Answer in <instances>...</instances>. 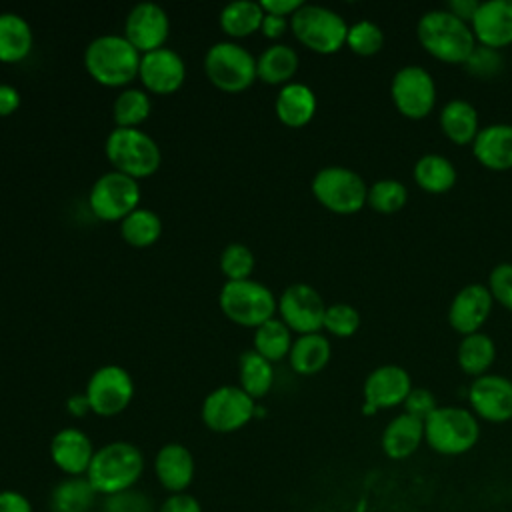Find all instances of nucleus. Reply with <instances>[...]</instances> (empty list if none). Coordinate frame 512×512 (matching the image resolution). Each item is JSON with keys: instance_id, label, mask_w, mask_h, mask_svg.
Here are the masks:
<instances>
[{"instance_id": "nucleus-6", "label": "nucleus", "mask_w": 512, "mask_h": 512, "mask_svg": "<svg viewBox=\"0 0 512 512\" xmlns=\"http://www.w3.org/2000/svg\"><path fill=\"white\" fill-rule=\"evenodd\" d=\"M218 302L232 322L254 328L270 320L278 308L272 290L254 278L226 280L220 288Z\"/></svg>"}, {"instance_id": "nucleus-48", "label": "nucleus", "mask_w": 512, "mask_h": 512, "mask_svg": "<svg viewBox=\"0 0 512 512\" xmlns=\"http://www.w3.org/2000/svg\"><path fill=\"white\" fill-rule=\"evenodd\" d=\"M304 2L302 0H260V6L266 14L292 16Z\"/></svg>"}, {"instance_id": "nucleus-27", "label": "nucleus", "mask_w": 512, "mask_h": 512, "mask_svg": "<svg viewBox=\"0 0 512 512\" xmlns=\"http://www.w3.org/2000/svg\"><path fill=\"white\" fill-rule=\"evenodd\" d=\"M96 496L86 476H66L50 492V512H90Z\"/></svg>"}, {"instance_id": "nucleus-7", "label": "nucleus", "mask_w": 512, "mask_h": 512, "mask_svg": "<svg viewBox=\"0 0 512 512\" xmlns=\"http://www.w3.org/2000/svg\"><path fill=\"white\" fill-rule=\"evenodd\" d=\"M290 28L294 36L310 50L318 54H332L346 44L348 24L346 20L320 4H302L290 16Z\"/></svg>"}, {"instance_id": "nucleus-19", "label": "nucleus", "mask_w": 512, "mask_h": 512, "mask_svg": "<svg viewBox=\"0 0 512 512\" xmlns=\"http://www.w3.org/2000/svg\"><path fill=\"white\" fill-rule=\"evenodd\" d=\"M492 302L488 286L466 284L448 306V324L462 336L480 332V326L490 316Z\"/></svg>"}, {"instance_id": "nucleus-23", "label": "nucleus", "mask_w": 512, "mask_h": 512, "mask_svg": "<svg viewBox=\"0 0 512 512\" xmlns=\"http://www.w3.org/2000/svg\"><path fill=\"white\" fill-rule=\"evenodd\" d=\"M474 158L490 170L512 168V124H488L472 142Z\"/></svg>"}, {"instance_id": "nucleus-35", "label": "nucleus", "mask_w": 512, "mask_h": 512, "mask_svg": "<svg viewBox=\"0 0 512 512\" xmlns=\"http://www.w3.org/2000/svg\"><path fill=\"white\" fill-rule=\"evenodd\" d=\"M292 330L276 316L262 322L254 330V350L262 354L266 360H280L288 356L292 346Z\"/></svg>"}, {"instance_id": "nucleus-13", "label": "nucleus", "mask_w": 512, "mask_h": 512, "mask_svg": "<svg viewBox=\"0 0 512 512\" xmlns=\"http://www.w3.org/2000/svg\"><path fill=\"white\" fill-rule=\"evenodd\" d=\"M84 396L92 412L98 416H114L122 412L134 396L132 376L118 364H104L90 374Z\"/></svg>"}, {"instance_id": "nucleus-46", "label": "nucleus", "mask_w": 512, "mask_h": 512, "mask_svg": "<svg viewBox=\"0 0 512 512\" xmlns=\"http://www.w3.org/2000/svg\"><path fill=\"white\" fill-rule=\"evenodd\" d=\"M158 512H202V506L192 494L178 492V494H170L158 506Z\"/></svg>"}, {"instance_id": "nucleus-2", "label": "nucleus", "mask_w": 512, "mask_h": 512, "mask_svg": "<svg viewBox=\"0 0 512 512\" xmlns=\"http://www.w3.org/2000/svg\"><path fill=\"white\" fill-rule=\"evenodd\" d=\"M416 36L430 56L446 64H464L478 44L470 24L456 18L446 8L424 12L416 24Z\"/></svg>"}, {"instance_id": "nucleus-11", "label": "nucleus", "mask_w": 512, "mask_h": 512, "mask_svg": "<svg viewBox=\"0 0 512 512\" xmlns=\"http://www.w3.org/2000/svg\"><path fill=\"white\" fill-rule=\"evenodd\" d=\"M92 212L102 220H122L140 202V184L136 178L110 170L100 174L88 194Z\"/></svg>"}, {"instance_id": "nucleus-28", "label": "nucleus", "mask_w": 512, "mask_h": 512, "mask_svg": "<svg viewBox=\"0 0 512 512\" xmlns=\"http://www.w3.org/2000/svg\"><path fill=\"white\" fill-rule=\"evenodd\" d=\"M290 366L298 374H316L330 360V342L320 332L300 334L288 352Z\"/></svg>"}, {"instance_id": "nucleus-18", "label": "nucleus", "mask_w": 512, "mask_h": 512, "mask_svg": "<svg viewBox=\"0 0 512 512\" xmlns=\"http://www.w3.org/2000/svg\"><path fill=\"white\" fill-rule=\"evenodd\" d=\"M138 76L148 90L156 94H168L182 86L186 76V64L176 50L160 46L140 56Z\"/></svg>"}, {"instance_id": "nucleus-52", "label": "nucleus", "mask_w": 512, "mask_h": 512, "mask_svg": "<svg viewBox=\"0 0 512 512\" xmlns=\"http://www.w3.org/2000/svg\"><path fill=\"white\" fill-rule=\"evenodd\" d=\"M68 410H70L72 414H76V416H82L86 410H90L86 396H84V394H82V396H70V398H68Z\"/></svg>"}, {"instance_id": "nucleus-12", "label": "nucleus", "mask_w": 512, "mask_h": 512, "mask_svg": "<svg viewBox=\"0 0 512 512\" xmlns=\"http://www.w3.org/2000/svg\"><path fill=\"white\" fill-rule=\"evenodd\" d=\"M390 96L396 110L412 120L426 118L436 102V84L422 66L408 64L396 70L390 82Z\"/></svg>"}, {"instance_id": "nucleus-8", "label": "nucleus", "mask_w": 512, "mask_h": 512, "mask_svg": "<svg viewBox=\"0 0 512 512\" xmlns=\"http://www.w3.org/2000/svg\"><path fill=\"white\" fill-rule=\"evenodd\" d=\"M316 200L336 214H354L368 202L364 178L346 166H324L312 178Z\"/></svg>"}, {"instance_id": "nucleus-47", "label": "nucleus", "mask_w": 512, "mask_h": 512, "mask_svg": "<svg viewBox=\"0 0 512 512\" xmlns=\"http://www.w3.org/2000/svg\"><path fill=\"white\" fill-rule=\"evenodd\" d=\"M0 512H34L30 500L18 490H0Z\"/></svg>"}, {"instance_id": "nucleus-29", "label": "nucleus", "mask_w": 512, "mask_h": 512, "mask_svg": "<svg viewBox=\"0 0 512 512\" xmlns=\"http://www.w3.org/2000/svg\"><path fill=\"white\" fill-rule=\"evenodd\" d=\"M298 70V54L288 44H270L256 58V76L268 84H288Z\"/></svg>"}, {"instance_id": "nucleus-42", "label": "nucleus", "mask_w": 512, "mask_h": 512, "mask_svg": "<svg viewBox=\"0 0 512 512\" xmlns=\"http://www.w3.org/2000/svg\"><path fill=\"white\" fill-rule=\"evenodd\" d=\"M358 326H360V314L354 306L346 302H336L326 306L322 328H326L330 334L338 338H348L358 330Z\"/></svg>"}, {"instance_id": "nucleus-43", "label": "nucleus", "mask_w": 512, "mask_h": 512, "mask_svg": "<svg viewBox=\"0 0 512 512\" xmlns=\"http://www.w3.org/2000/svg\"><path fill=\"white\" fill-rule=\"evenodd\" d=\"M102 512H152V500L144 492L130 488L104 496Z\"/></svg>"}, {"instance_id": "nucleus-49", "label": "nucleus", "mask_w": 512, "mask_h": 512, "mask_svg": "<svg viewBox=\"0 0 512 512\" xmlns=\"http://www.w3.org/2000/svg\"><path fill=\"white\" fill-rule=\"evenodd\" d=\"M478 6H480L478 0H450V2L446 4V10H448L450 14H454L456 18H460L462 22L470 24L472 18H474V14H476V10H478Z\"/></svg>"}, {"instance_id": "nucleus-44", "label": "nucleus", "mask_w": 512, "mask_h": 512, "mask_svg": "<svg viewBox=\"0 0 512 512\" xmlns=\"http://www.w3.org/2000/svg\"><path fill=\"white\" fill-rule=\"evenodd\" d=\"M488 292L492 300L512 312V264L502 262L492 268L488 276Z\"/></svg>"}, {"instance_id": "nucleus-15", "label": "nucleus", "mask_w": 512, "mask_h": 512, "mask_svg": "<svg viewBox=\"0 0 512 512\" xmlns=\"http://www.w3.org/2000/svg\"><path fill=\"white\" fill-rule=\"evenodd\" d=\"M168 32L170 18L166 10L152 0L134 4L124 20V36L140 54L164 46Z\"/></svg>"}, {"instance_id": "nucleus-14", "label": "nucleus", "mask_w": 512, "mask_h": 512, "mask_svg": "<svg viewBox=\"0 0 512 512\" xmlns=\"http://www.w3.org/2000/svg\"><path fill=\"white\" fill-rule=\"evenodd\" d=\"M280 320L298 334L318 332L324 324L326 304L316 288L304 282L286 286L278 300Z\"/></svg>"}, {"instance_id": "nucleus-25", "label": "nucleus", "mask_w": 512, "mask_h": 512, "mask_svg": "<svg viewBox=\"0 0 512 512\" xmlns=\"http://www.w3.org/2000/svg\"><path fill=\"white\" fill-rule=\"evenodd\" d=\"M274 110L286 126H304L316 112V94L302 82H288L280 88Z\"/></svg>"}, {"instance_id": "nucleus-4", "label": "nucleus", "mask_w": 512, "mask_h": 512, "mask_svg": "<svg viewBox=\"0 0 512 512\" xmlns=\"http://www.w3.org/2000/svg\"><path fill=\"white\" fill-rule=\"evenodd\" d=\"M478 418L460 406H438L424 420V442L438 454L458 456L476 446Z\"/></svg>"}, {"instance_id": "nucleus-38", "label": "nucleus", "mask_w": 512, "mask_h": 512, "mask_svg": "<svg viewBox=\"0 0 512 512\" xmlns=\"http://www.w3.org/2000/svg\"><path fill=\"white\" fill-rule=\"evenodd\" d=\"M408 200V190L402 182L394 178H382L376 180L368 188V204L372 210L380 214H394L400 208H404Z\"/></svg>"}, {"instance_id": "nucleus-45", "label": "nucleus", "mask_w": 512, "mask_h": 512, "mask_svg": "<svg viewBox=\"0 0 512 512\" xmlns=\"http://www.w3.org/2000/svg\"><path fill=\"white\" fill-rule=\"evenodd\" d=\"M436 398L428 388H412L404 400V412L418 418L426 420L434 410H436Z\"/></svg>"}, {"instance_id": "nucleus-9", "label": "nucleus", "mask_w": 512, "mask_h": 512, "mask_svg": "<svg viewBox=\"0 0 512 512\" xmlns=\"http://www.w3.org/2000/svg\"><path fill=\"white\" fill-rule=\"evenodd\" d=\"M204 70L214 86L228 92H240L256 78V58L242 44L220 40L206 50Z\"/></svg>"}, {"instance_id": "nucleus-21", "label": "nucleus", "mask_w": 512, "mask_h": 512, "mask_svg": "<svg viewBox=\"0 0 512 512\" xmlns=\"http://www.w3.org/2000/svg\"><path fill=\"white\" fill-rule=\"evenodd\" d=\"M470 28L482 46L500 50L512 44V0L480 2Z\"/></svg>"}, {"instance_id": "nucleus-33", "label": "nucleus", "mask_w": 512, "mask_h": 512, "mask_svg": "<svg viewBox=\"0 0 512 512\" xmlns=\"http://www.w3.org/2000/svg\"><path fill=\"white\" fill-rule=\"evenodd\" d=\"M264 10L254 0H232L220 10V26L230 36H248L260 30Z\"/></svg>"}, {"instance_id": "nucleus-10", "label": "nucleus", "mask_w": 512, "mask_h": 512, "mask_svg": "<svg viewBox=\"0 0 512 512\" xmlns=\"http://www.w3.org/2000/svg\"><path fill=\"white\" fill-rule=\"evenodd\" d=\"M200 414L210 430L234 432L256 414V400L240 386L224 384L206 394Z\"/></svg>"}, {"instance_id": "nucleus-20", "label": "nucleus", "mask_w": 512, "mask_h": 512, "mask_svg": "<svg viewBox=\"0 0 512 512\" xmlns=\"http://www.w3.org/2000/svg\"><path fill=\"white\" fill-rule=\"evenodd\" d=\"M94 452L88 434L74 426L58 430L50 440V458L66 476H86Z\"/></svg>"}, {"instance_id": "nucleus-5", "label": "nucleus", "mask_w": 512, "mask_h": 512, "mask_svg": "<svg viewBox=\"0 0 512 512\" xmlns=\"http://www.w3.org/2000/svg\"><path fill=\"white\" fill-rule=\"evenodd\" d=\"M104 152L112 162L114 170H120L136 180L156 172L162 160L156 140L138 126L112 128L106 136Z\"/></svg>"}, {"instance_id": "nucleus-31", "label": "nucleus", "mask_w": 512, "mask_h": 512, "mask_svg": "<svg viewBox=\"0 0 512 512\" xmlns=\"http://www.w3.org/2000/svg\"><path fill=\"white\" fill-rule=\"evenodd\" d=\"M496 358V344L494 340L484 332H474L468 336H462L456 352L458 366L464 374L470 376H482L492 366Z\"/></svg>"}, {"instance_id": "nucleus-26", "label": "nucleus", "mask_w": 512, "mask_h": 512, "mask_svg": "<svg viewBox=\"0 0 512 512\" xmlns=\"http://www.w3.org/2000/svg\"><path fill=\"white\" fill-rule=\"evenodd\" d=\"M440 128L448 140H452L458 146L472 144L476 134L480 132L478 128V112L476 108L460 98L450 100L442 112H440Z\"/></svg>"}, {"instance_id": "nucleus-22", "label": "nucleus", "mask_w": 512, "mask_h": 512, "mask_svg": "<svg viewBox=\"0 0 512 512\" xmlns=\"http://www.w3.org/2000/svg\"><path fill=\"white\" fill-rule=\"evenodd\" d=\"M154 474L168 494L186 492L194 480V456L180 442L160 446L154 458Z\"/></svg>"}, {"instance_id": "nucleus-40", "label": "nucleus", "mask_w": 512, "mask_h": 512, "mask_svg": "<svg viewBox=\"0 0 512 512\" xmlns=\"http://www.w3.org/2000/svg\"><path fill=\"white\" fill-rule=\"evenodd\" d=\"M464 68L470 76L478 80H492L504 70V56L496 48L476 44L470 56L466 58Z\"/></svg>"}, {"instance_id": "nucleus-51", "label": "nucleus", "mask_w": 512, "mask_h": 512, "mask_svg": "<svg viewBox=\"0 0 512 512\" xmlns=\"http://www.w3.org/2000/svg\"><path fill=\"white\" fill-rule=\"evenodd\" d=\"M288 26V20L286 16H276V14H266L264 12V18H262V24H260V30L266 38H278L284 34Z\"/></svg>"}, {"instance_id": "nucleus-39", "label": "nucleus", "mask_w": 512, "mask_h": 512, "mask_svg": "<svg viewBox=\"0 0 512 512\" xmlns=\"http://www.w3.org/2000/svg\"><path fill=\"white\" fill-rule=\"evenodd\" d=\"M346 44L352 52L360 56H372L380 52V48L384 46V32L372 20H358L352 26H348Z\"/></svg>"}, {"instance_id": "nucleus-24", "label": "nucleus", "mask_w": 512, "mask_h": 512, "mask_svg": "<svg viewBox=\"0 0 512 512\" xmlns=\"http://www.w3.org/2000/svg\"><path fill=\"white\" fill-rule=\"evenodd\" d=\"M422 440H424V422L404 412L386 424L380 444L388 458L404 460L418 450Z\"/></svg>"}, {"instance_id": "nucleus-3", "label": "nucleus", "mask_w": 512, "mask_h": 512, "mask_svg": "<svg viewBox=\"0 0 512 512\" xmlns=\"http://www.w3.org/2000/svg\"><path fill=\"white\" fill-rule=\"evenodd\" d=\"M140 52L126 36L106 32L94 36L84 50V66L88 74L104 86H124L140 68Z\"/></svg>"}, {"instance_id": "nucleus-17", "label": "nucleus", "mask_w": 512, "mask_h": 512, "mask_svg": "<svg viewBox=\"0 0 512 512\" xmlns=\"http://www.w3.org/2000/svg\"><path fill=\"white\" fill-rule=\"evenodd\" d=\"M474 416L486 422H508L512 418V380L500 374H482L468 388Z\"/></svg>"}, {"instance_id": "nucleus-41", "label": "nucleus", "mask_w": 512, "mask_h": 512, "mask_svg": "<svg viewBox=\"0 0 512 512\" xmlns=\"http://www.w3.org/2000/svg\"><path fill=\"white\" fill-rule=\"evenodd\" d=\"M220 268L226 280H244L250 278L254 268V254L242 242H230L220 252Z\"/></svg>"}, {"instance_id": "nucleus-37", "label": "nucleus", "mask_w": 512, "mask_h": 512, "mask_svg": "<svg viewBox=\"0 0 512 512\" xmlns=\"http://www.w3.org/2000/svg\"><path fill=\"white\" fill-rule=\"evenodd\" d=\"M150 114V96L140 88L122 90L112 104V116L116 126L136 128Z\"/></svg>"}, {"instance_id": "nucleus-50", "label": "nucleus", "mask_w": 512, "mask_h": 512, "mask_svg": "<svg viewBox=\"0 0 512 512\" xmlns=\"http://www.w3.org/2000/svg\"><path fill=\"white\" fill-rule=\"evenodd\" d=\"M20 106V92L6 82H0V116L12 114Z\"/></svg>"}, {"instance_id": "nucleus-32", "label": "nucleus", "mask_w": 512, "mask_h": 512, "mask_svg": "<svg viewBox=\"0 0 512 512\" xmlns=\"http://www.w3.org/2000/svg\"><path fill=\"white\" fill-rule=\"evenodd\" d=\"M414 180L424 192L442 194L454 186L456 168L442 154H424L414 164Z\"/></svg>"}, {"instance_id": "nucleus-34", "label": "nucleus", "mask_w": 512, "mask_h": 512, "mask_svg": "<svg viewBox=\"0 0 512 512\" xmlns=\"http://www.w3.org/2000/svg\"><path fill=\"white\" fill-rule=\"evenodd\" d=\"M240 388L248 392L254 400L264 396L274 380V370L270 360H266L262 354H258L254 348L244 350L240 354Z\"/></svg>"}, {"instance_id": "nucleus-30", "label": "nucleus", "mask_w": 512, "mask_h": 512, "mask_svg": "<svg viewBox=\"0 0 512 512\" xmlns=\"http://www.w3.org/2000/svg\"><path fill=\"white\" fill-rule=\"evenodd\" d=\"M32 28L16 12H0V60L18 62L32 48Z\"/></svg>"}, {"instance_id": "nucleus-16", "label": "nucleus", "mask_w": 512, "mask_h": 512, "mask_svg": "<svg viewBox=\"0 0 512 512\" xmlns=\"http://www.w3.org/2000/svg\"><path fill=\"white\" fill-rule=\"evenodd\" d=\"M412 390L410 374L398 364H382L374 368L364 380V414H374L380 408H394L404 404Z\"/></svg>"}, {"instance_id": "nucleus-1", "label": "nucleus", "mask_w": 512, "mask_h": 512, "mask_svg": "<svg viewBox=\"0 0 512 512\" xmlns=\"http://www.w3.org/2000/svg\"><path fill=\"white\" fill-rule=\"evenodd\" d=\"M142 472V450L132 442L114 440L94 452L86 478L98 496H110L134 488Z\"/></svg>"}, {"instance_id": "nucleus-36", "label": "nucleus", "mask_w": 512, "mask_h": 512, "mask_svg": "<svg viewBox=\"0 0 512 512\" xmlns=\"http://www.w3.org/2000/svg\"><path fill=\"white\" fill-rule=\"evenodd\" d=\"M162 232V220L150 208H134L120 220V234L132 246H150Z\"/></svg>"}]
</instances>
